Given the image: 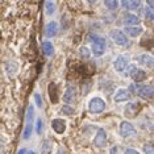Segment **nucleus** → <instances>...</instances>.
I'll return each mask as SVG.
<instances>
[{
  "label": "nucleus",
  "mask_w": 154,
  "mask_h": 154,
  "mask_svg": "<svg viewBox=\"0 0 154 154\" xmlns=\"http://www.w3.org/2000/svg\"><path fill=\"white\" fill-rule=\"evenodd\" d=\"M132 88L134 90V94L145 100L154 99V86L152 85H133Z\"/></svg>",
  "instance_id": "1"
},
{
  "label": "nucleus",
  "mask_w": 154,
  "mask_h": 154,
  "mask_svg": "<svg viewBox=\"0 0 154 154\" xmlns=\"http://www.w3.org/2000/svg\"><path fill=\"white\" fill-rule=\"evenodd\" d=\"M90 41H91V49H92L94 55H96V57L103 55L107 48L106 40L100 36H90Z\"/></svg>",
  "instance_id": "2"
},
{
  "label": "nucleus",
  "mask_w": 154,
  "mask_h": 154,
  "mask_svg": "<svg viewBox=\"0 0 154 154\" xmlns=\"http://www.w3.org/2000/svg\"><path fill=\"white\" fill-rule=\"evenodd\" d=\"M33 113H34V109H33V106L30 104L28 107V111H26V117H25V129H24V133H23V138L24 140H28L32 134V129H33V125H32V121H33Z\"/></svg>",
  "instance_id": "3"
},
{
  "label": "nucleus",
  "mask_w": 154,
  "mask_h": 154,
  "mask_svg": "<svg viewBox=\"0 0 154 154\" xmlns=\"http://www.w3.org/2000/svg\"><path fill=\"white\" fill-rule=\"evenodd\" d=\"M109 36L112 38V41H113L116 45H120V46H127V45L129 44V40H128V34L125 32H121V30L119 29H113L111 30Z\"/></svg>",
  "instance_id": "4"
},
{
  "label": "nucleus",
  "mask_w": 154,
  "mask_h": 154,
  "mask_svg": "<svg viewBox=\"0 0 154 154\" xmlns=\"http://www.w3.org/2000/svg\"><path fill=\"white\" fill-rule=\"evenodd\" d=\"M88 109L91 113H101V112L106 109V101L97 96L92 97L88 103Z\"/></svg>",
  "instance_id": "5"
},
{
  "label": "nucleus",
  "mask_w": 154,
  "mask_h": 154,
  "mask_svg": "<svg viewBox=\"0 0 154 154\" xmlns=\"http://www.w3.org/2000/svg\"><path fill=\"white\" fill-rule=\"evenodd\" d=\"M128 62H129L128 55L120 54V55H117V57L115 58V61H113V67H115V70H116L117 72H122L125 69H127Z\"/></svg>",
  "instance_id": "6"
},
{
  "label": "nucleus",
  "mask_w": 154,
  "mask_h": 154,
  "mask_svg": "<svg viewBox=\"0 0 154 154\" xmlns=\"http://www.w3.org/2000/svg\"><path fill=\"white\" fill-rule=\"evenodd\" d=\"M128 74L133 80H134V82H141V80H143L145 79V76H146L145 71L141 70V69H137L136 66H131V67H129Z\"/></svg>",
  "instance_id": "7"
},
{
  "label": "nucleus",
  "mask_w": 154,
  "mask_h": 154,
  "mask_svg": "<svg viewBox=\"0 0 154 154\" xmlns=\"http://www.w3.org/2000/svg\"><path fill=\"white\" fill-rule=\"evenodd\" d=\"M107 142V133L104 129H99L97 133L95 134V138H94V145L97 146V148H103Z\"/></svg>",
  "instance_id": "8"
},
{
  "label": "nucleus",
  "mask_w": 154,
  "mask_h": 154,
  "mask_svg": "<svg viewBox=\"0 0 154 154\" xmlns=\"http://www.w3.org/2000/svg\"><path fill=\"white\" fill-rule=\"evenodd\" d=\"M120 133H121V136H124V137H129V136L134 134L136 129H134V127H133L131 122L122 121L120 124Z\"/></svg>",
  "instance_id": "9"
},
{
  "label": "nucleus",
  "mask_w": 154,
  "mask_h": 154,
  "mask_svg": "<svg viewBox=\"0 0 154 154\" xmlns=\"http://www.w3.org/2000/svg\"><path fill=\"white\" fill-rule=\"evenodd\" d=\"M137 62L140 65L145 66L148 69H154V57L149 54H141L137 57Z\"/></svg>",
  "instance_id": "10"
},
{
  "label": "nucleus",
  "mask_w": 154,
  "mask_h": 154,
  "mask_svg": "<svg viewBox=\"0 0 154 154\" xmlns=\"http://www.w3.org/2000/svg\"><path fill=\"white\" fill-rule=\"evenodd\" d=\"M129 99H131V94H129V91L127 88H119L116 91V94H115V96H113V100L116 101V103L127 101Z\"/></svg>",
  "instance_id": "11"
},
{
  "label": "nucleus",
  "mask_w": 154,
  "mask_h": 154,
  "mask_svg": "<svg viewBox=\"0 0 154 154\" xmlns=\"http://www.w3.org/2000/svg\"><path fill=\"white\" fill-rule=\"evenodd\" d=\"M51 128H53V131L55 133L62 134V133L66 131V121L63 119H54V120L51 121Z\"/></svg>",
  "instance_id": "12"
},
{
  "label": "nucleus",
  "mask_w": 154,
  "mask_h": 154,
  "mask_svg": "<svg viewBox=\"0 0 154 154\" xmlns=\"http://www.w3.org/2000/svg\"><path fill=\"white\" fill-rule=\"evenodd\" d=\"M124 32L131 37H138L140 34L143 33V28L140 25H128V26H125Z\"/></svg>",
  "instance_id": "13"
},
{
  "label": "nucleus",
  "mask_w": 154,
  "mask_h": 154,
  "mask_svg": "<svg viewBox=\"0 0 154 154\" xmlns=\"http://www.w3.org/2000/svg\"><path fill=\"white\" fill-rule=\"evenodd\" d=\"M121 5L125 9L136 11V9L141 8V0H121Z\"/></svg>",
  "instance_id": "14"
},
{
  "label": "nucleus",
  "mask_w": 154,
  "mask_h": 154,
  "mask_svg": "<svg viewBox=\"0 0 154 154\" xmlns=\"http://www.w3.org/2000/svg\"><path fill=\"white\" fill-rule=\"evenodd\" d=\"M63 100L67 104L74 103V100H75V87L74 86H67L66 87V91L63 94Z\"/></svg>",
  "instance_id": "15"
},
{
  "label": "nucleus",
  "mask_w": 154,
  "mask_h": 154,
  "mask_svg": "<svg viewBox=\"0 0 154 154\" xmlns=\"http://www.w3.org/2000/svg\"><path fill=\"white\" fill-rule=\"evenodd\" d=\"M58 33V24L55 21H50L46 24V28H45V34L48 37H54L57 36Z\"/></svg>",
  "instance_id": "16"
},
{
  "label": "nucleus",
  "mask_w": 154,
  "mask_h": 154,
  "mask_svg": "<svg viewBox=\"0 0 154 154\" xmlns=\"http://www.w3.org/2000/svg\"><path fill=\"white\" fill-rule=\"evenodd\" d=\"M138 109H140V106L137 103H129L127 108H125V116L134 117L138 113Z\"/></svg>",
  "instance_id": "17"
},
{
  "label": "nucleus",
  "mask_w": 154,
  "mask_h": 154,
  "mask_svg": "<svg viewBox=\"0 0 154 154\" xmlns=\"http://www.w3.org/2000/svg\"><path fill=\"white\" fill-rule=\"evenodd\" d=\"M124 24H125V25H138V24H140V19L136 15L128 13V15L124 16Z\"/></svg>",
  "instance_id": "18"
},
{
  "label": "nucleus",
  "mask_w": 154,
  "mask_h": 154,
  "mask_svg": "<svg viewBox=\"0 0 154 154\" xmlns=\"http://www.w3.org/2000/svg\"><path fill=\"white\" fill-rule=\"evenodd\" d=\"M42 51L45 55H48V57H51L54 53V46L53 44L50 42V41H44L42 42Z\"/></svg>",
  "instance_id": "19"
},
{
  "label": "nucleus",
  "mask_w": 154,
  "mask_h": 154,
  "mask_svg": "<svg viewBox=\"0 0 154 154\" xmlns=\"http://www.w3.org/2000/svg\"><path fill=\"white\" fill-rule=\"evenodd\" d=\"M49 94H50V99L51 103H58V94H57V86L54 83H50L49 85Z\"/></svg>",
  "instance_id": "20"
},
{
  "label": "nucleus",
  "mask_w": 154,
  "mask_h": 154,
  "mask_svg": "<svg viewBox=\"0 0 154 154\" xmlns=\"http://www.w3.org/2000/svg\"><path fill=\"white\" fill-rule=\"evenodd\" d=\"M45 11H46V15H49V16L54 15L55 4H54L53 0H46V3H45Z\"/></svg>",
  "instance_id": "21"
},
{
  "label": "nucleus",
  "mask_w": 154,
  "mask_h": 154,
  "mask_svg": "<svg viewBox=\"0 0 154 154\" xmlns=\"http://www.w3.org/2000/svg\"><path fill=\"white\" fill-rule=\"evenodd\" d=\"M104 4L109 11H115V9L119 8V4H120V2L119 0H104Z\"/></svg>",
  "instance_id": "22"
},
{
  "label": "nucleus",
  "mask_w": 154,
  "mask_h": 154,
  "mask_svg": "<svg viewBox=\"0 0 154 154\" xmlns=\"http://www.w3.org/2000/svg\"><path fill=\"white\" fill-rule=\"evenodd\" d=\"M7 74H8L9 76L11 75H13L15 74V71L17 70V65L15 63V62H8V63H7Z\"/></svg>",
  "instance_id": "23"
},
{
  "label": "nucleus",
  "mask_w": 154,
  "mask_h": 154,
  "mask_svg": "<svg viewBox=\"0 0 154 154\" xmlns=\"http://www.w3.org/2000/svg\"><path fill=\"white\" fill-rule=\"evenodd\" d=\"M145 16H146V19L154 21V8H152V7H146L145 8Z\"/></svg>",
  "instance_id": "24"
},
{
  "label": "nucleus",
  "mask_w": 154,
  "mask_h": 154,
  "mask_svg": "<svg viewBox=\"0 0 154 154\" xmlns=\"http://www.w3.org/2000/svg\"><path fill=\"white\" fill-rule=\"evenodd\" d=\"M34 101H36L37 107H42V97H41V95L38 92H34Z\"/></svg>",
  "instance_id": "25"
},
{
  "label": "nucleus",
  "mask_w": 154,
  "mask_h": 154,
  "mask_svg": "<svg viewBox=\"0 0 154 154\" xmlns=\"http://www.w3.org/2000/svg\"><path fill=\"white\" fill-rule=\"evenodd\" d=\"M143 152H145V154H154V145H145Z\"/></svg>",
  "instance_id": "26"
},
{
  "label": "nucleus",
  "mask_w": 154,
  "mask_h": 154,
  "mask_svg": "<svg viewBox=\"0 0 154 154\" xmlns=\"http://www.w3.org/2000/svg\"><path fill=\"white\" fill-rule=\"evenodd\" d=\"M62 112H63L65 115H69V116H70V115L74 113V109H72L71 107H69V106H63V107H62Z\"/></svg>",
  "instance_id": "27"
},
{
  "label": "nucleus",
  "mask_w": 154,
  "mask_h": 154,
  "mask_svg": "<svg viewBox=\"0 0 154 154\" xmlns=\"http://www.w3.org/2000/svg\"><path fill=\"white\" fill-rule=\"evenodd\" d=\"M49 153H50V143H49V141H45L44 142L42 154H49Z\"/></svg>",
  "instance_id": "28"
},
{
  "label": "nucleus",
  "mask_w": 154,
  "mask_h": 154,
  "mask_svg": "<svg viewBox=\"0 0 154 154\" xmlns=\"http://www.w3.org/2000/svg\"><path fill=\"white\" fill-rule=\"evenodd\" d=\"M42 128H44V122H42L41 119H38V120H37V133H38V134H41V133H42Z\"/></svg>",
  "instance_id": "29"
},
{
  "label": "nucleus",
  "mask_w": 154,
  "mask_h": 154,
  "mask_svg": "<svg viewBox=\"0 0 154 154\" xmlns=\"http://www.w3.org/2000/svg\"><path fill=\"white\" fill-rule=\"evenodd\" d=\"M80 54H82V57H85V58H88L90 57V51H88V49L87 48H80Z\"/></svg>",
  "instance_id": "30"
},
{
  "label": "nucleus",
  "mask_w": 154,
  "mask_h": 154,
  "mask_svg": "<svg viewBox=\"0 0 154 154\" xmlns=\"http://www.w3.org/2000/svg\"><path fill=\"white\" fill-rule=\"evenodd\" d=\"M124 154H140V153L137 152V150H134V149H127Z\"/></svg>",
  "instance_id": "31"
},
{
  "label": "nucleus",
  "mask_w": 154,
  "mask_h": 154,
  "mask_svg": "<svg viewBox=\"0 0 154 154\" xmlns=\"http://www.w3.org/2000/svg\"><path fill=\"white\" fill-rule=\"evenodd\" d=\"M146 3H148V5H149V7L154 8V0H146Z\"/></svg>",
  "instance_id": "32"
},
{
  "label": "nucleus",
  "mask_w": 154,
  "mask_h": 154,
  "mask_svg": "<svg viewBox=\"0 0 154 154\" xmlns=\"http://www.w3.org/2000/svg\"><path fill=\"white\" fill-rule=\"evenodd\" d=\"M26 152H25V149H21V150H19V153L17 154H25Z\"/></svg>",
  "instance_id": "33"
},
{
  "label": "nucleus",
  "mask_w": 154,
  "mask_h": 154,
  "mask_svg": "<svg viewBox=\"0 0 154 154\" xmlns=\"http://www.w3.org/2000/svg\"><path fill=\"white\" fill-rule=\"evenodd\" d=\"M87 2H88V3H90V4H94V3H96V2H97V0H87Z\"/></svg>",
  "instance_id": "34"
},
{
  "label": "nucleus",
  "mask_w": 154,
  "mask_h": 154,
  "mask_svg": "<svg viewBox=\"0 0 154 154\" xmlns=\"http://www.w3.org/2000/svg\"><path fill=\"white\" fill-rule=\"evenodd\" d=\"M57 154H65L63 152H61V150H59V152H57Z\"/></svg>",
  "instance_id": "35"
},
{
  "label": "nucleus",
  "mask_w": 154,
  "mask_h": 154,
  "mask_svg": "<svg viewBox=\"0 0 154 154\" xmlns=\"http://www.w3.org/2000/svg\"><path fill=\"white\" fill-rule=\"evenodd\" d=\"M28 154H36V153H34V152H32V150H30V152L28 153Z\"/></svg>",
  "instance_id": "36"
}]
</instances>
